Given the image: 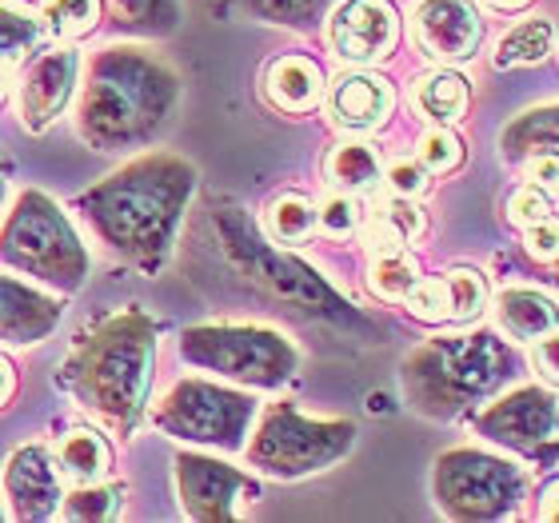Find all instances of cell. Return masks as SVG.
<instances>
[{
	"label": "cell",
	"mask_w": 559,
	"mask_h": 523,
	"mask_svg": "<svg viewBox=\"0 0 559 523\" xmlns=\"http://www.w3.org/2000/svg\"><path fill=\"white\" fill-rule=\"evenodd\" d=\"M192 192L197 168L173 152H152L88 188L76 209L108 252L156 272L173 252Z\"/></svg>",
	"instance_id": "6da1fadb"
},
{
	"label": "cell",
	"mask_w": 559,
	"mask_h": 523,
	"mask_svg": "<svg viewBox=\"0 0 559 523\" xmlns=\"http://www.w3.org/2000/svg\"><path fill=\"white\" fill-rule=\"evenodd\" d=\"M180 100V76L144 48H105L88 64L81 96V136L93 148L129 152L148 144L173 120Z\"/></svg>",
	"instance_id": "7a4b0ae2"
},
{
	"label": "cell",
	"mask_w": 559,
	"mask_h": 523,
	"mask_svg": "<svg viewBox=\"0 0 559 523\" xmlns=\"http://www.w3.org/2000/svg\"><path fill=\"white\" fill-rule=\"evenodd\" d=\"M152 364H156V324L132 308L100 320L93 336L76 344L60 384H69V392L93 416L120 431H132L148 404Z\"/></svg>",
	"instance_id": "3957f363"
},
{
	"label": "cell",
	"mask_w": 559,
	"mask_h": 523,
	"mask_svg": "<svg viewBox=\"0 0 559 523\" xmlns=\"http://www.w3.org/2000/svg\"><path fill=\"white\" fill-rule=\"evenodd\" d=\"M520 372V356L512 344L491 332H460V336H436L419 344L404 360V395L412 412L428 419H460L476 404H488L503 392V384Z\"/></svg>",
	"instance_id": "277c9868"
},
{
	"label": "cell",
	"mask_w": 559,
	"mask_h": 523,
	"mask_svg": "<svg viewBox=\"0 0 559 523\" xmlns=\"http://www.w3.org/2000/svg\"><path fill=\"white\" fill-rule=\"evenodd\" d=\"M212 236H216V245H221L224 260H228L236 276L248 280L252 288H260L272 300L288 304L292 312L328 320V324H364L360 316L352 312L348 304L340 300L312 268L300 264L288 252H280V248H272L240 209L212 212Z\"/></svg>",
	"instance_id": "5b68a950"
},
{
	"label": "cell",
	"mask_w": 559,
	"mask_h": 523,
	"mask_svg": "<svg viewBox=\"0 0 559 523\" xmlns=\"http://www.w3.org/2000/svg\"><path fill=\"white\" fill-rule=\"evenodd\" d=\"M0 264L64 292L81 288L88 276L81 240L45 192H24L9 221L0 224Z\"/></svg>",
	"instance_id": "8992f818"
},
{
	"label": "cell",
	"mask_w": 559,
	"mask_h": 523,
	"mask_svg": "<svg viewBox=\"0 0 559 523\" xmlns=\"http://www.w3.org/2000/svg\"><path fill=\"white\" fill-rule=\"evenodd\" d=\"M356 443L352 419H312L296 404H272L260 416L257 436H248V464L272 479H304L340 464Z\"/></svg>",
	"instance_id": "52a82bcc"
},
{
	"label": "cell",
	"mask_w": 559,
	"mask_h": 523,
	"mask_svg": "<svg viewBox=\"0 0 559 523\" xmlns=\"http://www.w3.org/2000/svg\"><path fill=\"white\" fill-rule=\"evenodd\" d=\"M180 356L192 368L248 388L288 384L300 368V352L288 340L257 324H200L180 336Z\"/></svg>",
	"instance_id": "ba28073f"
},
{
	"label": "cell",
	"mask_w": 559,
	"mask_h": 523,
	"mask_svg": "<svg viewBox=\"0 0 559 523\" xmlns=\"http://www.w3.org/2000/svg\"><path fill=\"white\" fill-rule=\"evenodd\" d=\"M527 476L512 460H500L479 448H452L436 460L431 472V496L448 520L491 523L524 503Z\"/></svg>",
	"instance_id": "9c48e42d"
},
{
	"label": "cell",
	"mask_w": 559,
	"mask_h": 523,
	"mask_svg": "<svg viewBox=\"0 0 559 523\" xmlns=\"http://www.w3.org/2000/svg\"><path fill=\"white\" fill-rule=\"evenodd\" d=\"M152 419L173 440L240 452L248 443L252 419H257V400L245 392H233V388L209 384V380H180L156 404Z\"/></svg>",
	"instance_id": "30bf717a"
},
{
	"label": "cell",
	"mask_w": 559,
	"mask_h": 523,
	"mask_svg": "<svg viewBox=\"0 0 559 523\" xmlns=\"http://www.w3.org/2000/svg\"><path fill=\"white\" fill-rule=\"evenodd\" d=\"M559 424V404L548 388H515V392L491 400L476 416V431L496 448L520 455H539L548 452L556 440Z\"/></svg>",
	"instance_id": "8fae6325"
},
{
	"label": "cell",
	"mask_w": 559,
	"mask_h": 523,
	"mask_svg": "<svg viewBox=\"0 0 559 523\" xmlns=\"http://www.w3.org/2000/svg\"><path fill=\"white\" fill-rule=\"evenodd\" d=\"M176 488H180V503H185L188 520L200 523H228L236 520V503L240 496H252L248 476H240L236 467L209 460L197 452L176 455Z\"/></svg>",
	"instance_id": "7c38bea8"
},
{
	"label": "cell",
	"mask_w": 559,
	"mask_h": 523,
	"mask_svg": "<svg viewBox=\"0 0 559 523\" xmlns=\"http://www.w3.org/2000/svg\"><path fill=\"white\" fill-rule=\"evenodd\" d=\"M400 45V12L392 0H344L332 16V48L348 64H380Z\"/></svg>",
	"instance_id": "4fadbf2b"
},
{
	"label": "cell",
	"mask_w": 559,
	"mask_h": 523,
	"mask_svg": "<svg viewBox=\"0 0 559 523\" xmlns=\"http://www.w3.org/2000/svg\"><path fill=\"white\" fill-rule=\"evenodd\" d=\"M412 33L424 57L440 64H464L484 40V21L472 0H424L412 16Z\"/></svg>",
	"instance_id": "5bb4252c"
},
{
	"label": "cell",
	"mask_w": 559,
	"mask_h": 523,
	"mask_svg": "<svg viewBox=\"0 0 559 523\" xmlns=\"http://www.w3.org/2000/svg\"><path fill=\"white\" fill-rule=\"evenodd\" d=\"M72 88H76V52L57 48L28 64L21 81V120L28 132L48 129L52 120L69 108Z\"/></svg>",
	"instance_id": "9a60e30c"
},
{
	"label": "cell",
	"mask_w": 559,
	"mask_h": 523,
	"mask_svg": "<svg viewBox=\"0 0 559 523\" xmlns=\"http://www.w3.org/2000/svg\"><path fill=\"white\" fill-rule=\"evenodd\" d=\"M484 300H488V288L472 268H455L436 280H416V288L408 292L412 316L428 320V324H443V320L467 324L484 312Z\"/></svg>",
	"instance_id": "2e32d148"
},
{
	"label": "cell",
	"mask_w": 559,
	"mask_h": 523,
	"mask_svg": "<svg viewBox=\"0 0 559 523\" xmlns=\"http://www.w3.org/2000/svg\"><path fill=\"white\" fill-rule=\"evenodd\" d=\"M12 515L16 520H48L60 512V476L40 443H28L9 460L4 472Z\"/></svg>",
	"instance_id": "e0dca14e"
},
{
	"label": "cell",
	"mask_w": 559,
	"mask_h": 523,
	"mask_svg": "<svg viewBox=\"0 0 559 523\" xmlns=\"http://www.w3.org/2000/svg\"><path fill=\"white\" fill-rule=\"evenodd\" d=\"M328 108H332L340 129L372 132L392 112V84L384 76H372V72H348V76H340L332 84Z\"/></svg>",
	"instance_id": "ac0fdd59"
},
{
	"label": "cell",
	"mask_w": 559,
	"mask_h": 523,
	"mask_svg": "<svg viewBox=\"0 0 559 523\" xmlns=\"http://www.w3.org/2000/svg\"><path fill=\"white\" fill-rule=\"evenodd\" d=\"M57 300H48L45 292H36L33 284L0 276V340H9V344H36V340H45L57 328Z\"/></svg>",
	"instance_id": "d6986e66"
},
{
	"label": "cell",
	"mask_w": 559,
	"mask_h": 523,
	"mask_svg": "<svg viewBox=\"0 0 559 523\" xmlns=\"http://www.w3.org/2000/svg\"><path fill=\"white\" fill-rule=\"evenodd\" d=\"M264 93L284 112H312L324 96V72L308 57H280L264 76Z\"/></svg>",
	"instance_id": "ffe728a7"
},
{
	"label": "cell",
	"mask_w": 559,
	"mask_h": 523,
	"mask_svg": "<svg viewBox=\"0 0 559 523\" xmlns=\"http://www.w3.org/2000/svg\"><path fill=\"white\" fill-rule=\"evenodd\" d=\"M496 320L512 340H539L544 332L559 328V308L527 288H508L496 296Z\"/></svg>",
	"instance_id": "44dd1931"
},
{
	"label": "cell",
	"mask_w": 559,
	"mask_h": 523,
	"mask_svg": "<svg viewBox=\"0 0 559 523\" xmlns=\"http://www.w3.org/2000/svg\"><path fill=\"white\" fill-rule=\"evenodd\" d=\"M500 148L512 164H524L536 152H559V105L532 108L524 117H515L503 129Z\"/></svg>",
	"instance_id": "7402d4cb"
},
{
	"label": "cell",
	"mask_w": 559,
	"mask_h": 523,
	"mask_svg": "<svg viewBox=\"0 0 559 523\" xmlns=\"http://www.w3.org/2000/svg\"><path fill=\"white\" fill-rule=\"evenodd\" d=\"M112 467V452L96 431H72L69 440L60 443L57 452V472L69 476L72 484H100Z\"/></svg>",
	"instance_id": "603a6c76"
},
{
	"label": "cell",
	"mask_w": 559,
	"mask_h": 523,
	"mask_svg": "<svg viewBox=\"0 0 559 523\" xmlns=\"http://www.w3.org/2000/svg\"><path fill=\"white\" fill-rule=\"evenodd\" d=\"M551 45H556V28H551L548 16H527L515 28H508L500 40V52H496V64L500 69H520V64H539L548 60Z\"/></svg>",
	"instance_id": "cb8c5ba5"
},
{
	"label": "cell",
	"mask_w": 559,
	"mask_h": 523,
	"mask_svg": "<svg viewBox=\"0 0 559 523\" xmlns=\"http://www.w3.org/2000/svg\"><path fill=\"white\" fill-rule=\"evenodd\" d=\"M416 105L419 112L436 124H455L467 112V81L460 72H436L416 84Z\"/></svg>",
	"instance_id": "d4e9b609"
},
{
	"label": "cell",
	"mask_w": 559,
	"mask_h": 523,
	"mask_svg": "<svg viewBox=\"0 0 559 523\" xmlns=\"http://www.w3.org/2000/svg\"><path fill=\"white\" fill-rule=\"evenodd\" d=\"M40 36H45V28L33 12H24L12 0H0V76H9L40 45Z\"/></svg>",
	"instance_id": "484cf974"
},
{
	"label": "cell",
	"mask_w": 559,
	"mask_h": 523,
	"mask_svg": "<svg viewBox=\"0 0 559 523\" xmlns=\"http://www.w3.org/2000/svg\"><path fill=\"white\" fill-rule=\"evenodd\" d=\"M236 9L257 16L264 24H284V28H316L324 21L336 0H233Z\"/></svg>",
	"instance_id": "4316f807"
},
{
	"label": "cell",
	"mask_w": 559,
	"mask_h": 523,
	"mask_svg": "<svg viewBox=\"0 0 559 523\" xmlns=\"http://www.w3.org/2000/svg\"><path fill=\"white\" fill-rule=\"evenodd\" d=\"M424 228V216H419L416 204H408L404 197L388 200L384 209L376 212L372 224H368V240H372V252H388V248H404L412 236Z\"/></svg>",
	"instance_id": "83f0119b"
},
{
	"label": "cell",
	"mask_w": 559,
	"mask_h": 523,
	"mask_svg": "<svg viewBox=\"0 0 559 523\" xmlns=\"http://www.w3.org/2000/svg\"><path fill=\"white\" fill-rule=\"evenodd\" d=\"M328 176L336 180L344 192H372L380 185V161L372 148L364 144H344L328 156Z\"/></svg>",
	"instance_id": "f1b7e54d"
},
{
	"label": "cell",
	"mask_w": 559,
	"mask_h": 523,
	"mask_svg": "<svg viewBox=\"0 0 559 523\" xmlns=\"http://www.w3.org/2000/svg\"><path fill=\"white\" fill-rule=\"evenodd\" d=\"M117 24L144 36H164L180 24V0H112Z\"/></svg>",
	"instance_id": "f546056e"
},
{
	"label": "cell",
	"mask_w": 559,
	"mask_h": 523,
	"mask_svg": "<svg viewBox=\"0 0 559 523\" xmlns=\"http://www.w3.org/2000/svg\"><path fill=\"white\" fill-rule=\"evenodd\" d=\"M416 280H419V272H416V264H412V257L404 252V248L376 252L368 284H372V292L380 296V300H408V292L416 288Z\"/></svg>",
	"instance_id": "4dcf8cb0"
},
{
	"label": "cell",
	"mask_w": 559,
	"mask_h": 523,
	"mask_svg": "<svg viewBox=\"0 0 559 523\" xmlns=\"http://www.w3.org/2000/svg\"><path fill=\"white\" fill-rule=\"evenodd\" d=\"M312 228H316V209L304 197H296V192L280 197L269 209V233L280 245H296V240H304Z\"/></svg>",
	"instance_id": "1f68e13d"
},
{
	"label": "cell",
	"mask_w": 559,
	"mask_h": 523,
	"mask_svg": "<svg viewBox=\"0 0 559 523\" xmlns=\"http://www.w3.org/2000/svg\"><path fill=\"white\" fill-rule=\"evenodd\" d=\"M45 28L57 36H84L93 33L96 16H100V4L96 0H45Z\"/></svg>",
	"instance_id": "d6a6232c"
},
{
	"label": "cell",
	"mask_w": 559,
	"mask_h": 523,
	"mask_svg": "<svg viewBox=\"0 0 559 523\" xmlns=\"http://www.w3.org/2000/svg\"><path fill=\"white\" fill-rule=\"evenodd\" d=\"M120 508V488H96V484H81V491H72L64 500V515L69 520H108Z\"/></svg>",
	"instance_id": "836d02e7"
},
{
	"label": "cell",
	"mask_w": 559,
	"mask_h": 523,
	"mask_svg": "<svg viewBox=\"0 0 559 523\" xmlns=\"http://www.w3.org/2000/svg\"><path fill=\"white\" fill-rule=\"evenodd\" d=\"M548 216H551V197L539 185L515 188L512 200H508V221H512L515 228H524V233L532 224L548 221Z\"/></svg>",
	"instance_id": "e575fe53"
},
{
	"label": "cell",
	"mask_w": 559,
	"mask_h": 523,
	"mask_svg": "<svg viewBox=\"0 0 559 523\" xmlns=\"http://www.w3.org/2000/svg\"><path fill=\"white\" fill-rule=\"evenodd\" d=\"M460 161H464V144L448 129L428 132L424 144H419V164H424L428 173H448V168H455Z\"/></svg>",
	"instance_id": "d590c367"
},
{
	"label": "cell",
	"mask_w": 559,
	"mask_h": 523,
	"mask_svg": "<svg viewBox=\"0 0 559 523\" xmlns=\"http://www.w3.org/2000/svg\"><path fill=\"white\" fill-rule=\"evenodd\" d=\"M356 221H360V212H356V204H352L348 197H328L324 204H320V228L332 236H348L352 228H356Z\"/></svg>",
	"instance_id": "8d00e7d4"
},
{
	"label": "cell",
	"mask_w": 559,
	"mask_h": 523,
	"mask_svg": "<svg viewBox=\"0 0 559 523\" xmlns=\"http://www.w3.org/2000/svg\"><path fill=\"white\" fill-rule=\"evenodd\" d=\"M527 252L536 260H559V221L556 216H548V221H539L527 228Z\"/></svg>",
	"instance_id": "74e56055"
},
{
	"label": "cell",
	"mask_w": 559,
	"mask_h": 523,
	"mask_svg": "<svg viewBox=\"0 0 559 523\" xmlns=\"http://www.w3.org/2000/svg\"><path fill=\"white\" fill-rule=\"evenodd\" d=\"M532 185H539L548 197H559V152H536L524 161Z\"/></svg>",
	"instance_id": "f35d334b"
},
{
	"label": "cell",
	"mask_w": 559,
	"mask_h": 523,
	"mask_svg": "<svg viewBox=\"0 0 559 523\" xmlns=\"http://www.w3.org/2000/svg\"><path fill=\"white\" fill-rule=\"evenodd\" d=\"M532 364H536L539 376H544L548 384L559 388V328H551V332H544V336L536 340V348H532Z\"/></svg>",
	"instance_id": "ab89813d"
},
{
	"label": "cell",
	"mask_w": 559,
	"mask_h": 523,
	"mask_svg": "<svg viewBox=\"0 0 559 523\" xmlns=\"http://www.w3.org/2000/svg\"><path fill=\"white\" fill-rule=\"evenodd\" d=\"M388 185H392L396 197H419V192L428 188V168H424V164H392Z\"/></svg>",
	"instance_id": "60d3db41"
},
{
	"label": "cell",
	"mask_w": 559,
	"mask_h": 523,
	"mask_svg": "<svg viewBox=\"0 0 559 523\" xmlns=\"http://www.w3.org/2000/svg\"><path fill=\"white\" fill-rule=\"evenodd\" d=\"M539 520H559V479H551L539 496Z\"/></svg>",
	"instance_id": "b9f144b4"
},
{
	"label": "cell",
	"mask_w": 559,
	"mask_h": 523,
	"mask_svg": "<svg viewBox=\"0 0 559 523\" xmlns=\"http://www.w3.org/2000/svg\"><path fill=\"white\" fill-rule=\"evenodd\" d=\"M12 392H16V372H12V364L0 356V407H9Z\"/></svg>",
	"instance_id": "7bdbcfd3"
},
{
	"label": "cell",
	"mask_w": 559,
	"mask_h": 523,
	"mask_svg": "<svg viewBox=\"0 0 559 523\" xmlns=\"http://www.w3.org/2000/svg\"><path fill=\"white\" fill-rule=\"evenodd\" d=\"M491 9H503V12H515V9H524V4H532V0H488Z\"/></svg>",
	"instance_id": "ee69618b"
},
{
	"label": "cell",
	"mask_w": 559,
	"mask_h": 523,
	"mask_svg": "<svg viewBox=\"0 0 559 523\" xmlns=\"http://www.w3.org/2000/svg\"><path fill=\"white\" fill-rule=\"evenodd\" d=\"M544 280L559 288V260H548V268H544Z\"/></svg>",
	"instance_id": "f6af8a7d"
},
{
	"label": "cell",
	"mask_w": 559,
	"mask_h": 523,
	"mask_svg": "<svg viewBox=\"0 0 559 523\" xmlns=\"http://www.w3.org/2000/svg\"><path fill=\"white\" fill-rule=\"evenodd\" d=\"M0 81H4V76H0ZM0 100H4V84H0Z\"/></svg>",
	"instance_id": "bcb514c9"
},
{
	"label": "cell",
	"mask_w": 559,
	"mask_h": 523,
	"mask_svg": "<svg viewBox=\"0 0 559 523\" xmlns=\"http://www.w3.org/2000/svg\"><path fill=\"white\" fill-rule=\"evenodd\" d=\"M0 200H4V180H0Z\"/></svg>",
	"instance_id": "7dc6e473"
},
{
	"label": "cell",
	"mask_w": 559,
	"mask_h": 523,
	"mask_svg": "<svg viewBox=\"0 0 559 523\" xmlns=\"http://www.w3.org/2000/svg\"><path fill=\"white\" fill-rule=\"evenodd\" d=\"M0 515H4V512H0Z\"/></svg>",
	"instance_id": "c3c4849f"
}]
</instances>
